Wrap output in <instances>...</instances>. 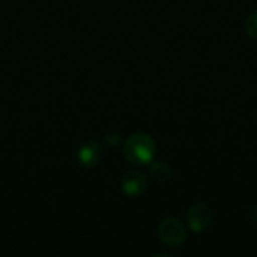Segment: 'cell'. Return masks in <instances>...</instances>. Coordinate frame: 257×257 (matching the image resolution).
<instances>
[{
    "instance_id": "1",
    "label": "cell",
    "mask_w": 257,
    "mask_h": 257,
    "mask_svg": "<svg viewBox=\"0 0 257 257\" xmlns=\"http://www.w3.org/2000/svg\"><path fill=\"white\" fill-rule=\"evenodd\" d=\"M157 145L149 134L136 133L125 143V157L134 166L151 164L155 157Z\"/></svg>"
},
{
    "instance_id": "2",
    "label": "cell",
    "mask_w": 257,
    "mask_h": 257,
    "mask_svg": "<svg viewBox=\"0 0 257 257\" xmlns=\"http://www.w3.org/2000/svg\"><path fill=\"white\" fill-rule=\"evenodd\" d=\"M158 236L167 247H181L187 239V232L178 218H164L158 226Z\"/></svg>"
},
{
    "instance_id": "3",
    "label": "cell",
    "mask_w": 257,
    "mask_h": 257,
    "mask_svg": "<svg viewBox=\"0 0 257 257\" xmlns=\"http://www.w3.org/2000/svg\"><path fill=\"white\" fill-rule=\"evenodd\" d=\"M188 227L193 233H203L214 221L212 208L206 203H194L187 211Z\"/></svg>"
},
{
    "instance_id": "4",
    "label": "cell",
    "mask_w": 257,
    "mask_h": 257,
    "mask_svg": "<svg viewBox=\"0 0 257 257\" xmlns=\"http://www.w3.org/2000/svg\"><path fill=\"white\" fill-rule=\"evenodd\" d=\"M149 181L142 172H128L123 175L120 181V187L125 196L128 197H139L148 190Z\"/></svg>"
},
{
    "instance_id": "5",
    "label": "cell",
    "mask_w": 257,
    "mask_h": 257,
    "mask_svg": "<svg viewBox=\"0 0 257 257\" xmlns=\"http://www.w3.org/2000/svg\"><path fill=\"white\" fill-rule=\"evenodd\" d=\"M101 157H102V149L99 146V143L93 142V140H89L86 142L80 151H78V163L81 167L84 169H92L95 167L99 161H101Z\"/></svg>"
},
{
    "instance_id": "6",
    "label": "cell",
    "mask_w": 257,
    "mask_h": 257,
    "mask_svg": "<svg viewBox=\"0 0 257 257\" xmlns=\"http://www.w3.org/2000/svg\"><path fill=\"white\" fill-rule=\"evenodd\" d=\"M151 176L155 182L164 184L172 176V169L166 161H157L151 166Z\"/></svg>"
},
{
    "instance_id": "7",
    "label": "cell",
    "mask_w": 257,
    "mask_h": 257,
    "mask_svg": "<svg viewBox=\"0 0 257 257\" xmlns=\"http://www.w3.org/2000/svg\"><path fill=\"white\" fill-rule=\"evenodd\" d=\"M245 32H247V35H248L251 39L257 41V11L256 12H253V14L247 18V21H245Z\"/></svg>"
},
{
    "instance_id": "8",
    "label": "cell",
    "mask_w": 257,
    "mask_h": 257,
    "mask_svg": "<svg viewBox=\"0 0 257 257\" xmlns=\"http://www.w3.org/2000/svg\"><path fill=\"white\" fill-rule=\"evenodd\" d=\"M247 215H248V218H250L254 224H257V203L256 205H253V206H250Z\"/></svg>"
}]
</instances>
